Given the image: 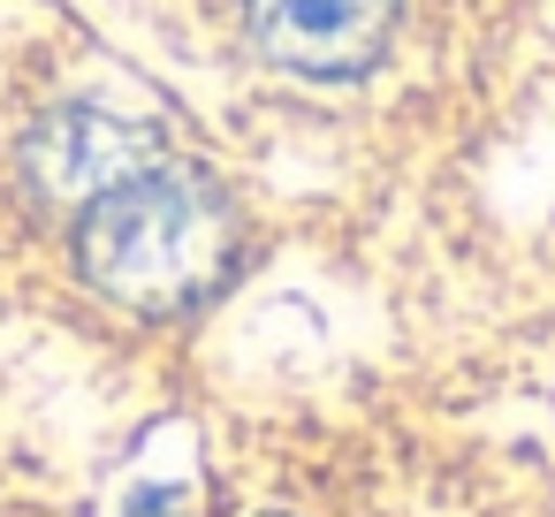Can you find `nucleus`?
I'll return each mask as SVG.
<instances>
[{"mask_svg":"<svg viewBox=\"0 0 555 517\" xmlns=\"http://www.w3.org/2000/svg\"><path fill=\"white\" fill-rule=\"evenodd\" d=\"M77 259L85 282L145 320L191 312L206 305L229 267H236V214L221 206V191L191 168H145L138 183L107 191L100 206H85L77 229Z\"/></svg>","mask_w":555,"mask_h":517,"instance_id":"1","label":"nucleus"},{"mask_svg":"<svg viewBox=\"0 0 555 517\" xmlns=\"http://www.w3.org/2000/svg\"><path fill=\"white\" fill-rule=\"evenodd\" d=\"M24 168H31L39 198H54V206H100L107 191L138 183L145 168H160V130L138 122V115L77 100V107H62V115H47L31 130Z\"/></svg>","mask_w":555,"mask_h":517,"instance_id":"2","label":"nucleus"},{"mask_svg":"<svg viewBox=\"0 0 555 517\" xmlns=\"http://www.w3.org/2000/svg\"><path fill=\"white\" fill-rule=\"evenodd\" d=\"M396 31V0H251V39L297 77H358Z\"/></svg>","mask_w":555,"mask_h":517,"instance_id":"3","label":"nucleus"},{"mask_svg":"<svg viewBox=\"0 0 555 517\" xmlns=\"http://www.w3.org/2000/svg\"><path fill=\"white\" fill-rule=\"evenodd\" d=\"M122 517H198L191 509V494L183 487H145V494H130V509Z\"/></svg>","mask_w":555,"mask_h":517,"instance_id":"4","label":"nucleus"}]
</instances>
